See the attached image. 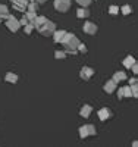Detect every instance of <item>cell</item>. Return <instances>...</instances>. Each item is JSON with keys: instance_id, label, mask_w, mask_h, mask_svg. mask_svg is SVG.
<instances>
[{"instance_id": "20", "label": "cell", "mask_w": 138, "mask_h": 147, "mask_svg": "<svg viewBox=\"0 0 138 147\" xmlns=\"http://www.w3.org/2000/svg\"><path fill=\"white\" fill-rule=\"evenodd\" d=\"M38 7H40V5H37L35 2H30L27 5V10H31V12H37V10H38Z\"/></svg>"}, {"instance_id": "24", "label": "cell", "mask_w": 138, "mask_h": 147, "mask_svg": "<svg viewBox=\"0 0 138 147\" xmlns=\"http://www.w3.org/2000/svg\"><path fill=\"white\" fill-rule=\"evenodd\" d=\"M24 31H25V34H31L32 31H34V27H32V24H27V25H24Z\"/></svg>"}, {"instance_id": "3", "label": "cell", "mask_w": 138, "mask_h": 147, "mask_svg": "<svg viewBox=\"0 0 138 147\" xmlns=\"http://www.w3.org/2000/svg\"><path fill=\"white\" fill-rule=\"evenodd\" d=\"M6 27H7L12 32H16V31L21 28L19 19H16L13 15H7V18H6Z\"/></svg>"}, {"instance_id": "12", "label": "cell", "mask_w": 138, "mask_h": 147, "mask_svg": "<svg viewBox=\"0 0 138 147\" xmlns=\"http://www.w3.org/2000/svg\"><path fill=\"white\" fill-rule=\"evenodd\" d=\"M52 35H53V38H55V43H62V41H63V38H65V35H66V31L59 30V31H55Z\"/></svg>"}, {"instance_id": "5", "label": "cell", "mask_w": 138, "mask_h": 147, "mask_svg": "<svg viewBox=\"0 0 138 147\" xmlns=\"http://www.w3.org/2000/svg\"><path fill=\"white\" fill-rule=\"evenodd\" d=\"M94 75V69L90 68V66H84L81 71H79V77L84 80V81H90Z\"/></svg>"}, {"instance_id": "27", "label": "cell", "mask_w": 138, "mask_h": 147, "mask_svg": "<svg viewBox=\"0 0 138 147\" xmlns=\"http://www.w3.org/2000/svg\"><path fill=\"white\" fill-rule=\"evenodd\" d=\"M77 50H78L79 53H87V52H88V50H87V46H85V44H82V43H79V44H78Z\"/></svg>"}, {"instance_id": "15", "label": "cell", "mask_w": 138, "mask_h": 147, "mask_svg": "<svg viewBox=\"0 0 138 147\" xmlns=\"http://www.w3.org/2000/svg\"><path fill=\"white\" fill-rule=\"evenodd\" d=\"M77 16L78 18H88L90 16V9L88 7H79L77 10Z\"/></svg>"}, {"instance_id": "33", "label": "cell", "mask_w": 138, "mask_h": 147, "mask_svg": "<svg viewBox=\"0 0 138 147\" xmlns=\"http://www.w3.org/2000/svg\"><path fill=\"white\" fill-rule=\"evenodd\" d=\"M132 84H137V78H131L129 80V85H132Z\"/></svg>"}, {"instance_id": "29", "label": "cell", "mask_w": 138, "mask_h": 147, "mask_svg": "<svg viewBox=\"0 0 138 147\" xmlns=\"http://www.w3.org/2000/svg\"><path fill=\"white\" fill-rule=\"evenodd\" d=\"M65 53H66V55H77V53H78V50H77V49L65 47Z\"/></svg>"}, {"instance_id": "11", "label": "cell", "mask_w": 138, "mask_h": 147, "mask_svg": "<svg viewBox=\"0 0 138 147\" xmlns=\"http://www.w3.org/2000/svg\"><path fill=\"white\" fill-rule=\"evenodd\" d=\"M91 112H93V107H91L90 105H84V106L81 107V110H79V115L87 119V118H90Z\"/></svg>"}, {"instance_id": "23", "label": "cell", "mask_w": 138, "mask_h": 147, "mask_svg": "<svg viewBox=\"0 0 138 147\" xmlns=\"http://www.w3.org/2000/svg\"><path fill=\"white\" fill-rule=\"evenodd\" d=\"M129 88H131V96L132 97H138V87H137V84L129 85Z\"/></svg>"}, {"instance_id": "4", "label": "cell", "mask_w": 138, "mask_h": 147, "mask_svg": "<svg viewBox=\"0 0 138 147\" xmlns=\"http://www.w3.org/2000/svg\"><path fill=\"white\" fill-rule=\"evenodd\" d=\"M71 0H55V9L59 12H68L71 9Z\"/></svg>"}, {"instance_id": "26", "label": "cell", "mask_w": 138, "mask_h": 147, "mask_svg": "<svg viewBox=\"0 0 138 147\" xmlns=\"http://www.w3.org/2000/svg\"><path fill=\"white\" fill-rule=\"evenodd\" d=\"M109 13H110V15H118V13H119V7L115 6V5L110 6V7H109Z\"/></svg>"}, {"instance_id": "31", "label": "cell", "mask_w": 138, "mask_h": 147, "mask_svg": "<svg viewBox=\"0 0 138 147\" xmlns=\"http://www.w3.org/2000/svg\"><path fill=\"white\" fill-rule=\"evenodd\" d=\"M19 24H21V27H22V25H27V24H30V22H28V19L25 18V16H22V19L19 21Z\"/></svg>"}, {"instance_id": "8", "label": "cell", "mask_w": 138, "mask_h": 147, "mask_svg": "<svg viewBox=\"0 0 138 147\" xmlns=\"http://www.w3.org/2000/svg\"><path fill=\"white\" fill-rule=\"evenodd\" d=\"M97 116H98L100 121H107L109 118H112V110L109 107H102V109L98 110Z\"/></svg>"}, {"instance_id": "17", "label": "cell", "mask_w": 138, "mask_h": 147, "mask_svg": "<svg viewBox=\"0 0 138 147\" xmlns=\"http://www.w3.org/2000/svg\"><path fill=\"white\" fill-rule=\"evenodd\" d=\"M122 63H123L125 68H131V66L135 63V59H134V56H127V57L123 59V62H122Z\"/></svg>"}, {"instance_id": "10", "label": "cell", "mask_w": 138, "mask_h": 147, "mask_svg": "<svg viewBox=\"0 0 138 147\" xmlns=\"http://www.w3.org/2000/svg\"><path fill=\"white\" fill-rule=\"evenodd\" d=\"M116 87H118V82L113 81V80H109V81L104 84V91H106L107 94H112V93L116 90Z\"/></svg>"}, {"instance_id": "2", "label": "cell", "mask_w": 138, "mask_h": 147, "mask_svg": "<svg viewBox=\"0 0 138 147\" xmlns=\"http://www.w3.org/2000/svg\"><path fill=\"white\" fill-rule=\"evenodd\" d=\"M40 34H43L44 37H50L55 31H56V25H55V22H52V21H48V19H46V22L43 24V25L37 30Z\"/></svg>"}, {"instance_id": "21", "label": "cell", "mask_w": 138, "mask_h": 147, "mask_svg": "<svg viewBox=\"0 0 138 147\" xmlns=\"http://www.w3.org/2000/svg\"><path fill=\"white\" fill-rule=\"evenodd\" d=\"M77 3L81 7H90V5L93 3V0H77Z\"/></svg>"}, {"instance_id": "14", "label": "cell", "mask_w": 138, "mask_h": 147, "mask_svg": "<svg viewBox=\"0 0 138 147\" xmlns=\"http://www.w3.org/2000/svg\"><path fill=\"white\" fill-rule=\"evenodd\" d=\"M112 80L116 81V82L119 84V82H122V81L127 80V74H125L123 71H118V72H115V75H113V78H112Z\"/></svg>"}, {"instance_id": "28", "label": "cell", "mask_w": 138, "mask_h": 147, "mask_svg": "<svg viewBox=\"0 0 138 147\" xmlns=\"http://www.w3.org/2000/svg\"><path fill=\"white\" fill-rule=\"evenodd\" d=\"M87 128H88V134H90V136H96V134H97V129H96V127L94 125H87Z\"/></svg>"}, {"instance_id": "6", "label": "cell", "mask_w": 138, "mask_h": 147, "mask_svg": "<svg viewBox=\"0 0 138 147\" xmlns=\"http://www.w3.org/2000/svg\"><path fill=\"white\" fill-rule=\"evenodd\" d=\"M10 3L13 5L15 10L25 12V10H27V5L30 3V0H10Z\"/></svg>"}, {"instance_id": "9", "label": "cell", "mask_w": 138, "mask_h": 147, "mask_svg": "<svg viewBox=\"0 0 138 147\" xmlns=\"http://www.w3.org/2000/svg\"><path fill=\"white\" fill-rule=\"evenodd\" d=\"M118 96H119V99H131V88H129V85L128 87H120L118 90Z\"/></svg>"}, {"instance_id": "13", "label": "cell", "mask_w": 138, "mask_h": 147, "mask_svg": "<svg viewBox=\"0 0 138 147\" xmlns=\"http://www.w3.org/2000/svg\"><path fill=\"white\" fill-rule=\"evenodd\" d=\"M18 80H19V77L16 75L15 72H7L6 75H5V81H6V82H10V84L18 82Z\"/></svg>"}, {"instance_id": "34", "label": "cell", "mask_w": 138, "mask_h": 147, "mask_svg": "<svg viewBox=\"0 0 138 147\" xmlns=\"http://www.w3.org/2000/svg\"><path fill=\"white\" fill-rule=\"evenodd\" d=\"M30 2H32V0H30Z\"/></svg>"}, {"instance_id": "25", "label": "cell", "mask_w": 138, "mask_h": 147, "mask_svg": "<svg viewBox=\"0 0 138 147\" xmlns=\"http://www.w3.org/2000/svg\"><path fill=\"white\" fill-rule=\"evenodd\" d=\"M55 57L59 59V60H60V59H65V57H66V53L62 52V50H57V52H55Z\"/></svg>"}, {"instance_id": "19", "label": "cell", "mask_w": 138, "mask_h": 147, "mask_svg": "<svg viewBox=\"0 0 138 147\" xmlns=\"http://www.w3.org/2000/svg\"><path fill=\"white\" fill-rule=\"evenodd\" d=\"M24 16L28 19V22H32V21L35 19V16H37V12H31V10H27V13H25Z\"/></svg>"}, {"instance_id": "22", "label": "cell", "mask_w": 138, "mask_h": 147, "mask_svg": "<svg viewBox=\"0 0 138 147\" xmlns=\"http://www.w3.org/2000/svg\"><path fill=\"white\" fill-rule=\"evenodd\" d=\"M119 10L122 12V13H123V15H129V13H131V12H132V7H131L129 5H125V6H122V7H120Z\"/></svg>"}, {"instance_id": "18", "label": "cell", "mask_w": 138, "mask_h": 147, "mask_svg": "<svg viewBox=\"0 0 138 147\" xmlns=\"http://www.w3.org/2000/svg\"><path fill=\"white\" fill-rule=\"evenodd\" d=\"M90 134H88V128H87V125H82L81 128H79V137L81 138H87Z\"/></svg>"}, {"instance_id": "16", "label": "cell", "mask_w": 138, "mask_h": 147, "mask_svg": "<svg viewBox=\"0 0 138 147\" xmlns=\"http://www.w3.org/2000/svg\"><path fill=\"white\" fill-rule=\"evenodd\" d=\"M9 15V10H7V6L6 5H2L0 3V21L2 19H6Z\"/></svg>"}, {"instance_id": "1", "label": "cell", "mask_w": 138, "mask_h": 147, "mask_svg": "<svg viewBox=\"0 0 138 147\" xmlns=\"http://www.w3.org/2000/svg\"><path fill=\"white\" fill-rule=\"evenodd\" d=\"M79 43H81L79 38L75 34H72V32H66L63 41H62V44H63L65 47H71V49H77Z\"/></svg>"}, {"instance_id": "7", "label": "cell", "mask_w": 138, "mask_h": 147, "mask_svg": "<svg viewBox=\"0 0 138 147\" xmlns=\"http://www.w3.org/2000/svg\"><path fill=\"white\" fill-rule=\"evenodd\" d=\"M97 31H98V28H97V25L94 22H85L84 24V32L85 34L94 35V34H97Z\"/></svg>"}, {"instance_id": "30", "label": "cell", "mask_w": 138, "mask_h": 147, "mask_svg": "<svg viewBox=\"0 0 138 147\" xmlns=\"http://www.w3.org/2000/svg\"><path fill=\"white\" fill-rule=\"evenodd\" d=\"M129 69H132V72L135 74V75H137V74H138V65H137V62H135V63H134V65H132Z\"/></svg>"}, {"instance_id": "32", "label": "cell", "mask_w": 138, "mask_h": 147, "mask_svg": "<svg viewBox=\"0 0 138 147\" xmlns=\"http://www.w3.org/2000/svg\"><path fill=\"white\" fill-rule=\"evenodd\" d=\"M32 2H35L37 5H44V3L47 2V0H32Z\"/></svg>"}]
</instances>
